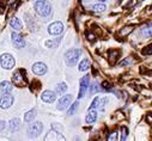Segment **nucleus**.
Wrapping results in <instances>:
<instances>
[{
    "instance_id": "2",
    "label": "nucleus",
    "mask_w": 152,
    "mask_h": 141,
    "mask_svg": "<svg viewBox=\"0 0 152 141\" xmlns=\"http://www.w3.org/2000/svg\"><path fill=\"white\" fill-rule=\"evenodd\" d=\"M79 56H80V50H78V49H72V50L67 52L65 55V60H66L67 66H74L77 63Z\"/></svg>"
},
{
    "instance_id": "13",
    "label": "nucleus",
    "mask_w": 152,
    "mask_h": 141,
    "mask_svg": "<svg viewBox=\"0 0 152 141\" xmlns=\"http://www.w3.org/2000/svg\"><path fill=\"white\" fill-rule=\"evenodd\" d=\"M45 140H46V141H49V140H59V141H61V140H65V137H64V135L60 134L59 132H56V130H50V132L47 134V136H46Z\"/></svg>"
},
{
    "instance_id": "15",
    "label": "nucleus",
    "mask_w": 152,
    "mask_h": 141,
    "mask_svg": "<svg viewBox=\"0 0 152 141\" xmlns=\"http://www.w3.org/2000/svg\"><path fill=\"white\" fill-rule=\"evenodd\" d=\"M20 127V120L19 118H12L11 121H10V129H11V132H16V130H18V128Z\"/></svg>"
},
{
    "instance_id": "10",
    "label": "nucleus",
    "mask_w": 152,
    "mask_h": 141,
    "mask_svg": "<svg viewBox=\"0 0 152 141\" xmlns=\"http://www.w3.org/2000/svg\"><path fill=\"white\" fill-rule=\"evenodd\" d=\"M32 72L37 76H43L46 74L47 72V66L42 62H36L34 66H32Z\"/></svg>"
},
{
    "instance_id": "25",
    "label": "nucleus",
    "mask_w": 152,
    "mask_h": 141,
    "mask_svg": "<svg viewBox=\"0 0 152 141\" xmlns=\"http://www.w3.org/2000/svg\"><path fill=\"white\" fill-rule=\"evenodd\" d=\"M122 140H126L127 139V128H122V137H121Z\"/></svg>"
},
{
    "instance_id": "16",
    "label": "nucleus",
    "mask_w": 152,
    "mask_h": 141,
    "mask_svg": "<svg viewBox=\"0 0 152 141\" xmlns=\"http://www.w3.org/2000/svg\"><path fill=\"white\" fill-rule=\"evenodd\" d=\"M10 24H11V26H12L13 29H16V30H19V29H22V26H23L22 22H20V20H19L17 17H13V18L11 19Z\"/></svg>"
},
{
    "instance_id": "7",
    "label": "nucleus",
    "mask_w": 152,
    "mask_h": 141,
    "mask_svg": "<svg viewBox=\"0 0 152 141\" xmlns=\"http://www.w3.org/2000/svg\"><path fill=\"white\" fill-rule=\"evenodd\" d=\"M13 104V96L11 93H3V97L0 99V108L7 109Z\"/></svg>"
},
{
    "instance_id": "12",
    "label": "nucleus",
    "mask_w": 152,
    "mask_h": 141,
    "mask_svg": "<svg viewBox=\"0 0 152 141\" xmlns=\"http://www.w3.org/2000/svg\"><path fill=\"white\" fill-rule=\"evenodd\" d=\"M42 100L43 102H46V103H53L55 99H56V93L55 92H52V91H49V90H47V91H45L43 93H42Z\"/></svg>"
},
{
    "instance_id": "9",
    "label": "nucleus",
    "mask_w": 152,
    "mask_h": 141,
    "mask_svg": "<svg viewBox=\"0 0 152 141\" xmlns=\"http://www.w3.org/2000/svg\"><path fill=\"white\" fill-rule=\"evenodd\" d=\"M11 37H12L13 46H15L16 48L20 49V48H24V47H25V41H24V39L20 36L19 33H17V32H12Z\"/></svg>"
},
{
    "instance_id": "21",
    "label": "nucleus",
    "mask_w": 152,
    "mask_h": 141,
    "mask_svg": "<svg viewBox=\"0 0 152 141\" xmlns=\"http://www.w3.org/2000/svg\"><path fill=\"white\" fill-rule=\"evenodd\" d=\"M105 10V5L104 4H95L94 5V11L95 12H103Z\"/></svg>"
},
{
    "instance_id": "20",
    "label": "nucleus",
    "mask_w": 152,
    "mask_h": 141,
    "mask_svg": "<svg viewBox=\"0 0 152 141\" xmlns=\"http://www.w3.org/2000/svg\"><path fill=\"white\" fill-rule=\"evenodd\" d=\"M66 90H67V85H66L65 83H60V84H58V86H56V93L62 94V93L66 92Z\"/></svg>"
},
{
    "instance_id": "24",
    "label": "nucleus",
    "mask_w": 152,
    "mask_h": 141,
    "mask_svg": "<svg viewBox=\"0 0 152 141\" xmlns=\"http://www.w3.org/2000/svg\"><path fill=\"white\" fill-rule=\"evenodd\" d=\"M99 100H101V98H95V99H94V102H92V104L90 105V109H95L96 107H98Z\"/></svg>"
},
{
    "instance_id": "30",
    "label": "nucleus",
    "mask_w": 152,
    "mask_h": 141,
    "mask_svg": "<svg viewBox=\"0 0 152 141\" xmlns=\"http://www.w3.org/2000/svg\"><path fill=\"white\" fill-rule=\"evenodd\" d=\"M102 86H103V87H110V85H109L108 83H103V84H102Z\"/></svg>"
},
{
    "instance_id": "31",
    "label": "nucleus",
    "mask_w": 152,
    "mask_h": 141,
    "mask_svg": "<svg viewBox=\"0 0 152 141\" xmlns=\"http://www.w3.org/2000/svg\"><path fill=\"white\" fill-rule=\"evenodd\" d=\"M101 1H104V0H101Z\"/></svg>"
},
{
    "instance_id": "18",
    "label": "nucleus",
    "mask_w": 152,
    "mask_h": 141,
    "mask_svg": "<svg viewBox=\"0 0 152 141\" xmlns=\"http://www.w3.org/2000/svg\"><path fill=\"white\" fill-rule=\"evenodd\" d=\"M36 117V110H30L24 115V121L25 122H31Z\"/></svg>"
},
{
    "instance_id": "6",
    "label": "nucleus",
    "mask_w": 152,
    "mask_h": 141,
    "mask_svg": "<svg viewBox=\"0 0 152 141\" xmlns=\"http://www.w3.org/2000/svg\"><path fill=\"white\" fill-rule=\"evenodd\" d=\"M64 31V25L61 22H54L48 26V32L53 36H58V35H61Z\"/></svg>"
},
{
    "instance_id": "14",
    "label": "nucleus",
    "mask_w": 152,
    "mask_h": 141,
    "mask_svg": "<svg viewBox=\"0 0 152 141\" xmlns=\"http://www.w3.org/2000/svg\"><path fill=\"white\" fill-rule=\"evenodd\" d=\"M12 91V84L10 81H3L0 84V92L1 93H11Z\"/></svg>"
},
{
    "instance_id": "27",
    "label": "nucleus",
    "mask_w": 152,
    "mask_h": 141,
    "mask_svg": "<svg viewBox=\"0 0 152 141\" xmlns=\"http://www.w3.org/2000/svg\"><path fill=\"white\" fill-rule=\"evenodd\" d=\"M5 126H6L5 121H0V132H1V130L5 128Z\"/></svg>"
},
{
    "instance_id": "19",
    "label": "nucleus",
    "mask_w": 152,
    "mask_h": 141,
    "mask_svg": "<svg viewBox=\"0 0 152 141\" xmlns=\"http://www.w3.org/2000/svg\"><path fill=\"white\" fill-rule=\"evenodd\" d=\"M89 67H90V61L88 59H84L79 65V70L80 72H84V70H88Z\"/></svg>"
},
{
    "instance_id": "17",
    "label": "nucleus",
    "mask_w": 152,
    "mask_h": 141,
    "mask_svg": "<svg viewBox=\"0 0 152 141\" xmlns=\"http://www.w3.org/2000/svg\"><path fill=\"white\" fill-rule=\"evenodd\" d=\"M96 118H97V113H96V111H94V110H91V111L86 115L85 121H86L88 123H94V122L96 121Z\"/></svg>"
},
{
    "instance_id": "4",
    "label": "nucleus",
    "mask_w": 152,
    "mask_h": 141,
    "mask_svg": "<svg viewBox=\"0 0 152 141\" xmlns=\"http://www.w3.org/2000/svg\"><path fill=\"white\" fill-rule=\"evenodd\" d=\"M42 129H43V124L41 122H35L31 126H29V128H28V135L30 137H36V136H39L42 133Z\"/></svg>"
},
{
    "instance_id": "5",
    "label": "nucleus",
    "mask_w": 152,
    "mask_h": 141,
    "mask_svg": "<svg viewBox=\"0 0 152 141\" xmlns=\"http://www.w3.org/2000/svg\"><path fill=\"white\" fill-rule=\"evenodd\" d=\"M13 84L17 86H24L26 84V77H25V70L24 69H19L13 74Z\"/></svg>"
},
{
    "instance_id": "3",
    "label": "nucleus",
    "mask_w": 152,
    "mask_h": 141,
    "mask_svg": "<svg viewBox=\"0 0 152 141\" xmlns=\"http://www.w3.org/2000/svg\"><path fill=\"white\" fill-rule=\"evenodd\" d=\"M15 63H16L15 57L10 54H3L0 56V65H1L3 68H5V69H12Z\"/></svg>"
},
{
    "instance_id": "1",
    "label": "nucleus",
    "mask_w": 152,
    "mask_h": 141,
    "mask_svg": "<svg viewBox=\"0 0 152 141\" xmlns=\"http://www.w3.org/2000/svg\"><path fill=\"white\" fill-rule=\"evenodd\" d=\"M35 11L41 17L47 18L52 13V6L47 0H39V1H36V4H35Z\"/></svg>"
},
{
    "instance_id": "22",
    "label": "nucleus",
    "mask_w": 152,
    "mask_h": 141,
    "mask_svg": "<svg viewBox=\"0 0 152 141\" xmlns=\"http://www.w3.org/2000/svg\"><path fill=\"white\" fill-rule=\"evenodd\" d=\"M78 104H79L78 102H75V103H73V105H72V107H71V109H69V110L67 111V114H68V115H73V114L75 113V109H77V108H78Z\"/></svg>"
},
{
    "instance_id": "23",
    "label": "nucleus",
    "mask_w": 152,
    "mask_h": 141,
    "mask_svg": "<svg viewBox=\"0 0 152 141\" xmlns=\"http://www.w3.org/2000/svg\"><path fill=\"white\" fill-rule=\"evenodd\" d=\"M98 89H99V86H98V84H97V83L92 84V85H91V91H90V96H92L94 93H96V92L98 91Z\"/></svg>"
},
{
    "instance_id": "28",
    "label": "nucleus",
    "mask_w": 152,
    "mask_h": 141,
    "mask_svg": "<svg viewBox=\"0 0 152 141\" xmlns=\"http://www.w3.org/2000/svg\"><path fill=\"white\" fill-rule=\"evenodd\" d=\"M52 126H54V127H56V128H55V129H58V130H59V129H60V128H61V129H62V126H60V124H56V123H53V124H52Z\"/></svg>"
},
{
    "instance_id": "11",
    "label": "nucleus",
    "mask_w": 152,
    "mask_h": 141,
    "mask_svg": "<svg viewBox=\"0 0 152 141\" xmlns=\"http://www.w3.org/2000/svg\"><path fill=\"white\" fill-rule=\"evenodd\" d=\"M72 100V96L71 94H66V96H62L60 99H59V103H58V109L59 110H64L68 107V104L71 103Z\"/></svg>"
},
{
    "instance_id": "8",
    "label": "nucleus",
    "mask_w": 152,
    "mask_h": 141,
    "mask_svg": "<svg viewBox=\"0 0 152 141\" xmlns=\"http://www.w3.org/2000/svg\"><path fill=\"white\" fill-rule=\"evenodd\" d=\"M89 85H90V76H85V77L80 80V90H79V93H78V98H79V99L84 97V94H85V92H86Z\"/></svg>"
},
{
    "instance_id": "29",
    "label": "nucleus",
    "mask_w": 152,
    "mask_h": 141,
    "mask_svg": "<svg viewBox=\"0 0 152 141\" xmlns=\"http://www.w3.org/2000/svg\"><path fill=\"white\" fill-rule=\"evenodd\" d=\"M86 37H88L89 40H90V39H91V40H94V39H95V37H94V35H89V33L86 35Z\"/></svg>"
},
{
    "instance_id": "26",
    "label": "nucleus",
    "mask_w": 152,
    "mask_h": 141,
    "mask_svg": "<svg viewBox=\"0 0 152 141\" xmlns=\"http://www.w3.org/2000/svg\"><path fill=\"white\" fill-rule=\"evenodd\" d=\"M116 139H118V133H113L108 137V140H116Z\"/></svg>"
}]
</instances>
